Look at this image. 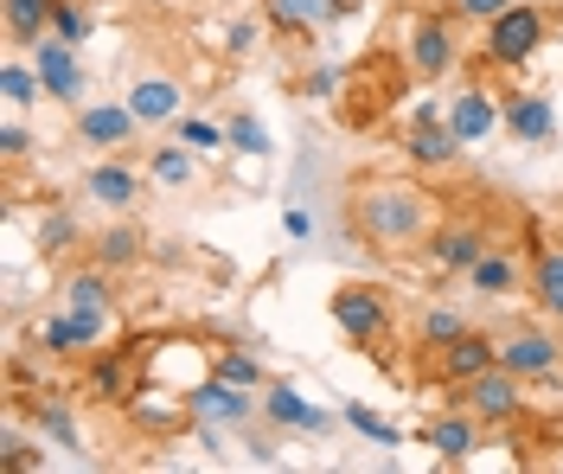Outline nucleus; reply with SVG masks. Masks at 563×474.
I'll list each match as a JSON object with an SVG mask.
<instances>
[{
    "label": "nucleus",
    "instance_id": "nucleus-1",
    "mask_svg": "<svg viewBox=\"0 0 563 474\" xmlns=\"http://www.w3.org/2000/svg\"><path fill=\"white\" fill-rule=\"evenodd\" d=\"M346 219L372 256H410L442 224V199L417 174H358L346 186Z\"/></svg>",
    "mask_w": 563,
    "mask_h": 474
},
{
    "label": "nucleus",
    "instance_id": "nucleus-2",
    "mask_svg": "<svg viewBox=\"0 0 563 474\" xmlns=\"http://www.w3.org/2000/svg\"><path fill=\"white\" fill-rule=\"evenodd\" d=\"M558 7H544V0H512L506 13H493L487 26H481V65L487 71H526L531 58L551 45L558 33Z\"/></svg>",
    "mask_w": 563,
    "mask_h": 474
},
{
    "label": "nucleus",
    "instance_id": "nucleus-3",
    "mask_svg": "<svg viewBox=\"0 0 563 474\" xmlns=\"http://www.w3.org/2000/svg\"><path fill=\"white\" fill-rule=\"evenodd\" d=\"M493 340H499V365L519 372L526 385H551V378H563V328L558 321H544L538 308H531V315H506V321L493 328Z\"/></svg>",
    "mask_w": 563,
    "mask_h": 474
},
{
    "label": "nucleus",
    "instance_id": "nucleus-4",
    "mask_svg": "<svg viewBox=\"0 0 563 474\" xmlns=\"http://www.w3.org/2000/svg\"><path fill=\"white\" fill-rule=\"evenodd\" d=\"M327 315H333V328L346 333L358 353H378L397 340L404 328V315H397V295L385 283H340V289L327 295Z\"/></svg>",
    "mask_w": 563,
    "mask_h": 474
},
{
    "label": "nucleus",
    "instance_id": "nucleus-5",
    "mask_svg": "<svg viewBox=\"0 0 563 474\" xmlns=\"http://www.w3.org/2000/svg\"><path fill=\"white\" fill-rule=\"evenodd\" d=\"M455 13L449 7H422L404 20V71L422 77V84H442V77H455L461 65V38H455Z\"/></svg>",
    "mask_w": 563,
    "mask_h": 474
},
{
    "label": "nucleus",
    "instance_id": "nucleus-6",
    "mask_svg": "<svg viewBox=\"0 0 563 474\" xmlns=\"http://www.w3.org/2000/svg\"><path fill=\"white\" fill-rule=\"evenodd\" d=\"M493 244H499V231H493L487 212H442V224L429 231L422 256H429V269H435V276H467Z\"/></svg>",
    "mask_w": 563,
    "mask_h": 474
},
{
    "label": "nucleus",
    "instance_id": "nucleus-7",
    "mask_svg": "<svg viewBox=\"0 0 563 474\" xmlns=\"http://www.w3.org/2000/svg\"><path fill=\"white\" fill-rule=\"evenodd\" d=\"M449 404L474 410L487 430H512V423L526 417V378H519V372H506V365H487L481 378H467L461 392H449Z\"/></svg>",
    "mask_w": 563,
    "mask_h": 474
},
{
    "label": "nucleus",
    "instance_id": "nucleus-8",
    "mask_svg": "<svg viewBox=\"0 0 563 474\" xmlns=\"http://www.w3.org/2000/svg\"><path fill=\"white\" fill-rule=\"evenodd\" d=\"M38 84L58 110H84L90 103V65H84V45H65V38H38L33 45Z\"/></svg>",
    "mask_w": 563,
    "mask_h": 474
},
{
    "label": "nucleus",
    "instance_id": "nucleus-9",
    "mask_svg": "<svg viewBox=\"0 0 563 474\" xmlns=\"http://www.w3.org/2000/svg\"><path fill=\"white\" fill-rule=\"evenodd\" d=\"M147 129H141V115L129 110V97L122 103H84V110H70V142L97 147V154H129Z\"/></svg>",
    "mask_w": 563,
    "mask_h": 474
},
{
    "label": "nucleus",
    "instance_id": "nucleus-10",
    "mask_svg": "<svg viewBox=\"0 0 563 474\" xmlns=\"http://www.w3.org/2000/svg\"><path fill=\"white\" fill-rule=\"evenodd\" d=\"M186 404H192V423H218V430H244V423L263 417V392H244V385H231L218 372H206L186 392Z\"/></svg>",
    "mask_w": 563,
    "mask_h": 474
},
{
    "label": "nucleus",
    "instance_id": "nucleus-11",
    "mask_svg": "<svg viewBox=\"0 0 563 474\" xmlns=\"http://www.w3.org/2000/svg\"><path fill=\"white\" fill-rule=\"evenodd\" d=\"M103 333H109V321H97V315H70L65 301H58L52 315L33 321V346L45 353V360H84V353L103 346Z\"/></svg>",
    "mask_w": 563,
    "mask_h": 474
},
{
    "label": "nucleus",
    "instance_id": "nucleus-12",
    "mask_svg": "<svg viewBox=\"0 0 563 474\" xmlns=\"http://www.w3.org/2000/svg\"><path fill=\"white\" fill-rule=\"evenodd\" d=\"M526 269H531V263L519 256V244H512V238H499V244H493V251L481 256V263H474L461 283H467V295H474V301L506 308L512 295H526Z\"/></svg>",
    "mask_w": 563,
    "mask_h": 474
},
{
    "label": "nucleus",
    "instance_id": "nucleus-13",
    "mask_svg": "<svg viewBox=\"0 0 563 474\" xmlns=\"http://www.w3.org/2000/svg\"><path fill=\"white\" fill-rule=\"evenodd\" d=\"M147 167H135V161H122V154H103V161H90L84 167V199H97L103 212H135L141 206V192H147Z\"/></svg>",
    "mask_w": 563,
    "mask_h": 474
},
{
    "label": "nucleus",
    "instance_id": "nucleus-14",
    "mask_svg": "<svg viewBox=\"0 0 563 474\" xmlns=\"http://www.w3.org/2000/svg\"><path fill=\"white\" fill-rule=\"evenodd\" d=\"M122 417H129L135 437H154V442H174L179 430H192V404H186V392H154V385H135L129 404H122Z\"/></svg>",
    "mask_w": 563,
    "mask_h": 474
},
{
    "label": "nucleus",
    "instance_id": "nucleus-15",
    "mask_svg": "<svg viewBox=\"0 0 563 474\" xmlns=\"http://www.w3.org/2000/svg\"><path fill=\"white\" fill-rule=\"evenodd\" d=\"M499 129L519 147H551L558 142V103L544 90H506L499 97Z\"/></svg>",
    "mask_w": 563,
    "mask_h": 474
},
{
    "label": "nucleus",
    "instance_id": "nucleus-16",
    "mask_svg": "<svg viewBox=\"0 0 563 474\" xmlns=\"http://www.w3.org/2000/svg\"><path fill=\"white\" fill-rule=\"evenodd\" d=\"M263 423L282 430V437H327V430H333V410L308 404L301 398V385L269 378V385H263Z\"/></svg>",
    "mask_w": 563,
    "mask_h": 474
},
{
    "label": "nucleus",
    "instance_id": "nucleus-17",
    "mask_svg": "<svg viewBox=\"0 0 563 474\" xmlns=\"http://www.w3.org/2000/svg\"><path fill=\"white\" fill-rule=\"evenodd\" d=\"M13 410L33 423L38 437L52 442V449H70L77 462H90V449H84V430H77V417H70V404H65V392H26V398H13Z\"/></svg>",
    "mask_w": 563,
    "mask_h": 474
},
{
    "label": "nucleus",
    "instance_id": "nucleus-18",
    "mask_svg": "<svg viewBox=\"0 0 563 474\" xmlns=\"http://www.w3.org/2000/svg\"><path fill=\"white\" fill-rule=\"evenodd\" d=\"M487 365H499V340H493V328H467L461 340H449V346L435 353V378H442V392H461V385L481 378Z\"/></svg>",
    "mask_w": 563,
    "mask_h": 474
},
{
    "label": "nucleus",
    "instance_id": "nucleus-19",
    "mask_svg": "<svg viewBox=\"0 0 563 474\" xmlns=\"http://www.w3.org/2000/svg\"><path fill=\"white\" fill-rule=\"evenodd\" d=\"M58 301H65L70 315H97V321H115V269H103L97 256L90 263H77L58 276Z\"/></svg>",
    "mask_w": 563,
    "mask_h": 474
},
{
    "label": "nucleus",
    "instance_id": "nucleus-20",
    "mask_svg": "<svg viewBox=\"0 0 563 474\" xmlns=\"http://www.w3.org/2000/svg\"><path fill=\"white\" fill-rule=\"evenodd\" d=\"M129 110L141 115V129H174L186 115V84L174 71H141L129 84Z\"/></svg>",
    "mask_w": 563,
    "mask_h": 474
},
{
    "label": "nucleus",
    "instance_id": "nucleus-21",
    "mask_svg": "<svg viewBox=\"0 0 563 474\" xmlns=\"http://www.w3.org/2000/svg\"><path fill=\"white\" fill-rule=\"evenodd\" d=\"M422 442L435 449V462H449V469H461V462H474L481 455V442H487V423L474 417V410H461V404H449L429 430H422Z\"/></svg>",
    "mask_w": 563,
    "mask_h": 474
},
{
    "label": "nucleus",
    "instance_id": "nucleus-22",
    "mask_svg": "<svg viewBox=\"0 0 563 474\" xmlns=\"http://www.w3.org/2000/svg\"><path fill=\"white\" fill-rule=\"evenodd\" d=\"M449 129L461 135V147H481L499 135V97H493L487 84H461L449 90Z\"/></svg>",
    "mask_w": 563,
    "mask_h": 474
},
{
    "label": "nucleus",
    "instance_id": "nucleus-23",
    "mask_svg": "<svg viewBox=\"0 0 563 474\" xmlns=\"http://www.w3.org/2000/svg\"><path fill=\"white\" fill-rule=\"evenodd\" d=\"M461 154V135L449 129V115L442 122H404V161L417 167V174H442V167H455Z\"/></svg>",
    "mask_w": 563,
    "mask_h": 474
},
{
    "label": "nucleus",
    "instance_id": "nucleus-24",
    "mask_svg": "<svg viewBox=\"0 0 563 474\" xmlns=\"http://www.w3.org/2000/svg\"><path fill=\"white\" fill-rule=\"evenodd\" d=\"M526 301L544 315V321H558V328H563V238L531 256V269H526Z\"/></svg>",
    "mask_w": 563,
    "mask_h": 474
},
{
    "label": "nucleus",
    "instance_id": "nucleus-25",
    "mask_svg": "<svg viewBox=\"0 0 563 474\" xmlns=\"http://www.w3.org/2000/svg\"><path fill=\"white\" fill-rule=\"evenodd\" d=\"M129 392H135V365H129V353H97V360L84 365V398H90V404L122 410Z\"/></svg>",
    "mask_w": 563,
    "mask_h": 474
},
{
    "label": "nucleus",
    "instance_id": "nucleus-26",
    "mask_svg": "<svg viewBox=\"0 0 563 474\" xmlns=\"http://www.w3.org/2000/svg\"><path fill=\"white\" fill-rule=\"evenodd\" d=\"M467 328H474V321H467V308H455V301H422L417 321H410V340H417V353L435 360V353H442L449 340H461Z\"/></svg>",
    "mask_w": 563,
    "mask_h": 474
},
{
    "label": "nucleus",
    "instance_id": "nucleus-27",
    "mask_svg": "<svg viewBox=\"0 0 563 474\" xmlns=\"http://www.w3.org/2000/svg\"><path fill=\"white\" fill-rule=\"evenodd\" d=\"M52 7H58V0H0L7 52H33L38 38H52Z\"/></svg>",
    "mask_w": 563,
    "mask_h": 474
},
{
    "label": "nucleus",
    "instance_id": "nucleus-28",
    "mask_svg": "<svg viewBox=\"0 0 563 474\" xmlns=\"http://www.w3.org/2000/svg\"><path fill=\"white\" fill-rule=\"evenodd\" d=\"M90 256H97L103 269H115V276H122V269H135L141 256H147V231H141V224H129V212H122L109 231H97V238H90Z\"/></svg>",
    "mask_w": 563,
    "mask_h": 474
},
{
    "label": "nucleus",
    "instance_id": "nucleus-29",
    "mask_svg": "<svg viewBox=\"0 0 563 474\" xmlns=\"http://www.w3.org/2000/svg\"><path fill=\"white\" fill-rule=\"evenodd\" d=\"M199 161H206V154H192L186 142H174V135H167V142L147 147V180L167 186V192H179V186L199 180Z\"/></svg>",
    "mask_w": 563,
    "mask_h": 474
},
{
    "label": "nucleus",
    "instance_id": "nucleus-30",
    "mask_svg": "<svg viewBox=\"0 0 563 474\" xmlns=\"http://www.w3.org/2000/svg\"><path fill=\"white\" fill-rule=\"evenodd\" d=\"M45 449L52 442L38 437H26V423H20V410H7V430H0V469L7 474H45Z\"/></svg>",
    "mask_w": 563,
    "mask_h": 474
},
{
    "label": "nucleus",
    "instance_id": "nucleus-31",
    "mask_svg": "<svg viewBox=\"0 0 563 474\" xmlns=\"http://www.w3.org/2000/svg\"><path fill=\"white\" fill-rule=\"evenodd\" d=\"M263 20L288 38H314L333 20V0H263Z\"/></svg>",
    "mask_w": 563,
    "mask_h": 474
},
{
    "label": "nucleus",
    "instance_id": "nucleus-32",
    "mask_svg": "<svg viewBox=\"0 0 563 474\" xmlns=\"http://www.w3.org/2000/svg\"><path fill=\"white\" fill-rule=\"evenodd\" d=\"M0 97H7V110H33V103H45V84H38V65L33 52H7L0 58Z\"/></svg>",
    "mask_w": 563,
    "mask_h": 474
},
{
    "label": "nucleus",
    "instance_id": "nucleus-33",
    "mask_svg": "<svg viewBox=\"0 0 563 474\" xmlns=\"http://www.w3.org/2000/svg\"><path fill=\"white\" fill-rule=\"evenodd\" d=\"M206 372L231 378V385H244V392H263V385H269V365L256 360V353H244V346H211Z\"/></svg>",
    "mask_w": 563,
    "mask_h": 474
},
{
    "label": "nucleus",
    "instance_id": "nucleus-34",
    "mask_svg": "<svg viewBox=\"0 0 563 474\" xmlns=\"http://www.w3.org/2000/svg\"><path fill=\"white\" fill-rule=\"evenodd\" d=\"M70 244H90V238H84V224H77L70 206H52V212L38 219V231H33V251L38 256H65Z\"/></svg>",
    "mask_w": 563,
    "mask_h": 474
},
{
    "label": "nucleus",
    "instance_id": "nucleus-35",
    "mask_svg": "<svg viewBox=\"0 0 563 474\" xmlns=\"http://www.w3.org/2000/svg\"><path fill=\"white\" fill-rule=\"evenodd\" d=\"M52 38L90 45V38H97V0H58V7H52Z\"/></svg>",
    "mask_w": 563,
    "mask_h": 474
},
{
    "label": "nucleus",
    "instance_id": "nucleus-36",
    "mask_svg": "<svg viewBox=\"0 0 563 474\" xmlns=\"http://www.w3.org/2000/svg\"><path fill=\"white\" fill-rule=\"evenodd\" d=\"M340 423H346V430H358V437H372L378 449H404V430H397L390 417H378L372 404H346V410H340Z\"/></svg>",
    "mask_w": 563,
    "mask_h": 474
},
{
    "label": "nucleus",
    "instance_id": "nucleus-37",
    "mask_svg": "<svg viewBox=\"0 0 563 474\" xmlns=\"http://www.w3.org/2000/svg\"><path fill=\"white\" fill-rule=\"evenodd\" d=\"M174 142H186L192 154H224L231 147V135H224V122H206V115H179L174 129H167Z\"/></svg>",
    "mask_w": 563,
    "mask_h": 474
},
{
    "label": "nucleus",
    "instance_id": "nucleus-38",
    "mask_svg": "<svg viewBox=\"0 0 563 474\" xmlns=\"http://www.w3.org/2000/svg\"><path fill=\"white\" fill-rule=\"evenodd\" d=\"M224 135H231V147H238V154H250V161H269V154H276L269 129H263L256 115H231V122H224Z\"/></svg>",
    "mask_w": 563,
    "mask_h": 474
},
{
    "label": "nucleus",
    "instance_id": "nucleus-39",
    "mask_svg": "<svg viewBox=\"0 0 563 474\" xmlns=\"http://www.w3.org/2000/svg\"><path fill=\"white\" fill-rule=\"evenodd\" d=\"M263 33H269V20H263V13H238V20L224 26V58H250V52L263 45Z\"/></svg>",
    "mask_w": 563,
    "mask_h": 474
},
{
    "label": "nucleus",
    "instance_id": "nucleus-40",
    "mask_svg": "<svg viewBox=\"0 0 563 474\" xmlns=\"http://www.w3.org/2000/svg\"><path fill=\"white\" fill-rule=\"evenodd\" d=\"M238 437H244V455L256 462V469H276V462H282V449H276V437H282V430H269L263 417H256V423H244Z\"/></svg>",
    "mask_w": 563,
    "mask_h": 474
},
{
    "label": "nucleus",
    "instance_id": "nucleus-41",
    "mask_svg": "<svg viewBox=\"0 0 563 474\" xmlns=\"http://www.w3.org/2000/svg\"><path fill=\"white\" fill-rule=\"evenodd\" d=\"M7 385H13V398H26L33 385H45V372L33 365V353H20V346L7 353Z\"/></svg>",
    "mask_w": 563,
    "mask_h": 474
},
{
    "label": "nucleus",
    "instance_id": "nucleus-42",
    "mask_svg": "<svg viewBox=\"0 0 563 474\" xmlns=\"http://www.w3.org/2000/svg\"><path fill=\"white\" fill-rule=\"evenodd\" d=\"M442 7H449V13H455L461 26H487L493 13H506V7H512V0H442Z\"/></svg>",
    "mask_w": 563,
    "mask_h": 474
},
{
    "label": "nucleus",
    "instance_id": "nucleus-43",
    "mask_svg": "<svg viewBox=\"0 0 563 474\" xmlns=\"http://www.w3.org/2000/svg\"><path fill=\"white\" fill-rule=\"evenodd\" d=\"M0 154H7V167H20V161H26V154H33V129H26V122H20V115H13V122H7V129H0Z\"/></svg>",
    "mask_w": 563,
    "mask_h": 474
},
{
    "label": "nucleus",
    "instance_id": "nucleus-44",
    "mask_svg": "<svg viewBox=\"0 0 563 474\" xmlns=\"http://www.w3.org/2000/svg\"><path fill=\"white\" fill-rule=\"evenodd\" d=\"M340 84H346V71H340V65H314V71L301 77V97H314V103H327V97H333Z\"/></svg>",
    "mask_w": 563,
    "mask_h": 474
},
{
    "label": "nucleus",
    "instance_id": "nucleus-45",
    "mask_svg": "<svg viewBox=\"0 0 563 474\" xmlns=\"http://www.w3.org/2000/svg\"><path fill=\"white\" fill-rule=\"evenodd\" d=\"M442 115H449V97H422V103H410L404 122H442Z\"/></svg>",
    "mask_w": 563,
    "mask_h": 474
},
{
    "label": "nucleus",
    "instance_id": "nucleus-46",
    "mask_svg": "<svg viewBox=\"0 0 563 474\" xmlns=\"http://www.w3.org/2000/svg\"><path fill=\"white\" fill-rule=\"evenodd\" d=\"M282 231H288V238H301V244H308V238H314V219H308V212H301V206H288V212H282Z\"/></svg>",
    "mask_w": 563,
    "mask_h": 474
},
{
    "label": "nucleus",
    "instance_id": "nucleus-47",
    "mask_svg": "<svg viewBox=\"0 0 563 474\" xmlns=\"http://www.w3.org/2000/svg\"><path fill=\"white\" fill-rule=\"evenodd\" d=\"M551 7H558V20H563V0H551Z\"/></svg>",
    "mask_w": 563,
    "mask_h": 474
}]
</instances>
